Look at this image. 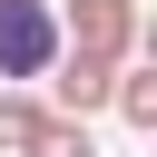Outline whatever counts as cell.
I'll return each mask as SVG.
<instances>
[{
    "label": "cell",
    "instance_id": "6da1fadb",
    "mask_svg": "<svg viewBox=\"0 0 157 157\" xmlns=\"http://www.w3.org/2000/svg\"><path fill=\"white\" fill-rule=\"evenodd\" d=\"M59 10V49H78V59H108V69H128L137 49H147V20H137V0H49Z\"/></svg>",
    "mask_w": 157,
    "mask_h": 157
},
{
    "label": "cell",
    "instance_id": "7a4b0ae2",
    "mask_svg": "<svg viewBox=\"0 0 157 157\" xmlns=\"http://www.w3.org/2000/svg\"><path fill=\"white\" fill-rule=\"evenodd\" d=\"M59 59V10L49 0H0V88H39Z\"/></svg>",
    "mask_w": 157,
    "mask_h": 157
},
{
    "label": "cell",
    "instance_id": "3957f363",
    "mask_svg": "<svg viewBox=\"0 0 157 157\" xmlns=\"http://www.w3.org/2000/svg\"><path fill=\"white\" fill-rule=\"evenodd\" d=\"M108 108L147 137V128H157V69H147V59H128V69H118V88H108Z\"/></svg>",
    "mask_w": 157,
    "mask_h": 157
},
{
    "label": "cell",
    "instance_id": "277c9868",
    "mask_svg": "<svg viewBox=\"0 0 157 157\" xmlns=\"http://www.w3.org/2000/svg\"><path fill=\"white\" fill-rule=\"evenodd\" d=\"M20 157H98V128H88V118H39V128L20 137Z\"/></svg>",
    "mask_w": 157,
    "mask_h": 157
},
{
    "label": "cell",
    "instance_id": "5b68a950",
    "mask_svg": "<svg viewBox=\"0 0 157 157\" xmlns=\"http://www.w3.org/2000/svg\"><path fill=\"white\" fill-rule=\"evenodd\" d=\"M39 118H49V98H39V88H0V147H10V157H20V137H29Z\"/></svg>",
    "mask_w": 157,
    "mask_h": 157
}]
</instances>
